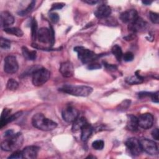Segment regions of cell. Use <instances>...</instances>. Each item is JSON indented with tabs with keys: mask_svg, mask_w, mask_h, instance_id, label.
Returning a JSON list of instances; mask_svg holds the SVG:
<instances>
[{
	"mask_svg": "<svg viewBox=\"0 0 159 159\" xmlns=\"http://www.w3.org/2000/svg\"><path fill=\"white\" fill-rule=\"evenodd\" d=\"M19 65L16 58L13 55L7 56L4 59V70L9 74H13L18 71Z\"/></svg>",
	"mask_w": 159,
	"mask_h": 159,
	"instance_id": "9c48e42d",
	"label": "cell"
},
{
	"mask_svg": "<svg viewBox=\"0 0 159 159\" xmlns=\"http://www.w3.org/2000/svg\"><path fill=\"white\" fill-rule=\"evenodd\" d=\"M148 27V24L142 18L139 17L134 22L129 24V30L133 32H140L145 31Z\"/></svg>",
	"mask_w": 159,
	"mask_h": 159,
	"instance_id": "8fae6325",
	"label": "cell"
},
{
	"mask_svg": "<svg viewBox=\"0 0 159 159\" xmlns=\"http://www.w3.org/2000/svg\"><path fill=\"white\" fill-rule=\"evenodd\" d=\"M139 17L138 13L135 9H129L122 12L120 15V19L124 23L130 24Z\"/></svg>",
	"mask_w": 159,
	"mask_h": 159,
	"instance_id": "4fadbf2b",
	"label": "cell"
},
{
	"mask_svg": "<svg viewBox=\"0 0 159 159\" xmlns=\"http://www.w3.org/2000/svg\"><path fill=\"white\" fill-rule=\"evenodd\" d=\"M134 55L131 52H127L124 54H123V56H122L123 60L127 62L132 61L134 60Z\"/></svg>",
	"mask_w": 159,
	"mask_h": 159,
	"instance_id": "d6a6232c",
	"label": "cell"
},
{
	"mask_svg": "<svg viewBox=\"0 0 159 159\" xmlns=\"http://www.w3.org/2000/svg\"><path fill=\"white\" fill-rule=\"evenodd\" d=\"M152 136L153 139H154L156 140H158L159 139V130L158 129L156 128L152 132Z\"/></svg>",
	"mask_w": 159,
	"mask_h": 159,
	"instance_id": "f35d334b",
	"label": "cell"
},
{
	"mask_svg": "<svg viewBox=\"0 0 159 159\" xmlns=\"http://www.w3.org/2000/svg\"><path fill=\"white\" fill-rule=\"evenodd\" d=\"M149 17L150 19V20L153 24H158L159 22V16L158 14L156 12H150L149 14Z\"/></svg>",
	"mask_w": 159,
	"mask_h": 159,
	"instance_id": "1f68e13d",
	"label": "cell"
},
{
	"mask_svg": "<svg viewBox=\"0 0 159 159\" xmlns=\"http://www.w3.org/2000/svg\"><path fill=\"white\" fill-rule=\"evenodd\" d=\"M14 18L13 16L8 11H2L1 13V27L7 28L13 24Z\"/></svg>",
	"mask_w": 159,
	"mask_h": 159,
	"instance_id": "e0dca14e",
	"label": "cell"
},
{
	"mask_svg": "<svg viewBox=\"0 0 159 159\" xmlns=\"http://www.w3.org/2000/svg\"><path fill=\"white\" fill-rule=\"evenodd\" d=\"M49 17H50V20L53 23H55V24L58 22L59 20V16L57 13H55V12H52V13L50 14Z\"/></svg>",
	"mask_w": 159,
	"mask_h": 159,
	"instance_id": "e575fe53",
	"label": "cell"
},
{
	"mask_svg": "<svg viewBox=\"0 0 159 159\" xmlns=\"http://www.w3.org/2000/svg\"><path fill=\"white\" fill-rule=\"evenodd\" d=\"M35 1H31V2L29 4L28 7H27L25 9L22 10V11H20V12H18L19 15L23 16H25L26 14H27L28 13H29V12L33 9V8H34V6H35Z\"/></svg>",
	"mask_w": 159,
	"mask_h": 159,
	"instance_id": "83f0119b",
	"label": "cell"
},
{
	"mask_svg": "<svg viewBox=\"0 0 159 159\" xmlns=\"http://www.w3.org/2000/svg\"><path fill=\"white\" fill-rule=\"evenodd\" d=\"M61 116L65 122H73L79 117V111L73 106H68L62 110Z\"/></svg>",
	"mask_w": 159,
	"mask_h": 159,
	"instance_id": "ba28073f",
	"label": "cell"
},
{
	"mask_svg": "<svg viewBox=\"0 0 159 159\" xmlns=\"http://www.w3.org/2000/svg\"><path fill=\"white\" fill-rule=\"evenodd\" d=\"M139 127L148 129L152 127L153 124V117L150 113H144L139 116L137 118Z\"/></svg>",
	"mask_w": 159,
	"mask_h": 159,
	"instance_id": "7c38bea8",
	"label": "cell"
},
{
	"mask_svg": "<svg viewBox=\"0 0 159 159\" xmlns=\"http://www.w3.org/2000/svg\"><path fill=\"white\" fill-rule=\"evenodd\" d=\"M65 6L64 3H61V2H57L55 3L52 5L50 11H53V10H57V9H61L63 6Z\"/></svg>",
	"mask_w": 159,
	"mask_h": 159,
	"instance_id": "8d00e7d4",
	"label": "cell"
},
{
	"mask_svg": "<svg viewBox=\"0 0 159 159\" xmlns=\"http://www.w3.org/2000/svg\"><path fill=\"white\" fill-rule=\"evenodd\" d=\"M19 87V83L15 80L11 78L7 83V88L10 91H15Z\"/></svg>",
	"mask_w": 159,
	"mask_h": 159,
	"instance_id": "4316f807",
	"label": "cell"
},
{
	"mask_svg": "<svg viewBox=\"0 0 159 159\" xmlns=\"http://www.w3.org/2000/svg\"><path fill=\"white\" fill-rule=\"evenodd\" d=\"M138 119L137 117L134 115H129L127 116V129L130 131L135 132L138 130Z\"/></svg>",
	"mask_w": 159,
	"mask_h": 159,
	"instance_id": "ac0fdd59",
	"label": "cell"
},
{
	"mask_svg": "<svg viewBox=\"0 0 159 159\" xmlns=\"http://www.w3.org/2000/svg\"><path fill=\"white\" fill-rule=\"evenodd\" d=\"M89 70H97L101 68V65L96 62H92L90 63L87 67Z\"/></svg>",
	"mask_w": 159,
	"mask_h": 159,
	"instance_id": "d590c367",
	"label": "cell"
},
{
	"mask_svg": "<svg viewBox=\"0 0 159 159\" xmlns=\"http://www.w3.org/2000/svg\"><path fill=\"white\" fill-rule=\"evenodd\" d=\"M140 142L142 150L148 154L151 155L158 154V146L154 141L147 139H142L140 140Z\"/></svg>",
	"mask_w": 159,
	"mask_h": 159,
	"instance_id": "30bf717a",
	"label": "cell"
},
{
	"mask_svg": "<svg viewBox=\"0 0 159 159\" xmlns=\"http://www.w3.org/2000/svg\"><path fill=\"white\" fill-rule=\"evenodd\" d=\"M22 52L24 57L27 60H34L36 58L37 53L35 50H29L26 47H22Z\"/></svg>",
	"mask_w": 159,
	"mask_h": 159,
	"instance_id": "44dd1931",
	"label": "cell"
},
{
	"mask_svg": "<svg viewBox=\"0 0 159 159\" xmlns=\"http://www.w3.org/2000/svg\"><path fill=\"white\" fill-rule=\"evenodd\" d=\"M152 101L155 103H158V91H157L155 93H151L150 96Z\"/></svg>",
	"mask_w": 159,
	"mask_h": 159,
	"instance_id": "74e56055",
	"label": "cell"
},
{
	"mask_svg": "<svg viewBox=\"0 0 159 159\" xmlns=\"http://www.w3.org/2000/svg\"><path fill=\"white\" fill-rule=\"evenodd\" d=\"M39 147L35 145H30L25 147L22 150L23 158L34 159L36 158L39 151Z\"/></svg>",
	"mask_w": 159,
	"mask_h": 159,
	"instance_id": "9a60e30c",
	"label": "cell"
},
{
	"mask_svg": "<svg viewBox=\"0 0 159 159\" xmlns=\"http://www.w3.org/2000/svg\"><path fill=\"white\" fill-rule=\"evenodd\" d=\"M8 158H12V159H19V158H23L22 151L16 150L14 153H12L10 156L8 157Z\"/></svg>",
	"mask_w": 159,
	"mask_h": 159,
	"instance_id": "836d02e7",
	"label": "cell"
},
{
	"mask_svg": "<svg viewBox=\"0 0 159 159\" xmlns=\"http://www.w3.org/2000/svg\"><path fill=\"white\" fill-rule=\"evenodd\" d=\"M24 137L22 133L17 132L6 137L1 143V148L2 150L11 152L17 150L22 145Z\"/></svg>",
	"mask_w": 159,
	"mask_h": 159,
	"instance_id": "6da1fadb",
	"label": "cell"
},
{
	"mask_svg": "<svg viewBox=\"0 0 159 159\" xmlns=\"http://www.w3.org/2000/svg\"><path fill=\"white\" fill-rule=\"evenodd\" d=\"M83 2H85V3H87L88 4H90V5H94L96 3H98V1H96V0H86V1H84Z\"/></svg>",
	"mask_w": 159,
	"mask_h": 159,
	"instance_id": "ab89813d",
	"label": "cell"
},
{
	"mask_svg": "<svg viewBox=\"0 0 159 159\" xmlns=\"http://www.w3.org/2000/svg\"><path fill=\"white\" fill-rule=\"evenodd\" d=\"M87 120L86 118L84 117H78L73 122V125H72V131L73 132H78L79 130H81V128L86 124Z\"/></svg>",
	"mask_w": 159,
	"mask_h": 159,
	"instance_id": "ffe728a7",
	"label": "cell"
},
{
	"mask_svg": "<svg viewBox=\"0 0 159 159\" xmlns=\"http://www.w3.org/2000/svg\"><path fill=\"white\" fill-rule=\"evenodd\" d=\"M111 8L109 6L102 4L96 9L94 14L97 18L104 19L109 17L111 14Z\"/></svg>",
	"mask_w": 159,
	"mask_h": 159,
	"instance_id": "2e32d148",
	"label": "cell"
},
{
	"mask_svg": "<svg viewBox=\"0 0 159 159\" xmlns=\"http://www.w3.org/2000/svg\"><path fill=\"white\" fill-rule=\"evenodd\" d=\"M125 145L129 152L134 156L139 155L143 151L140 140L134 137L128 139L125 142Z\"/></svg>",
	"mask_w": 159,
	"mask_h": 159,
	"instance_id": "52a82bcc",
	"label": "cell"
},
{
	"mask_svg": "<svg viewBox=\"0 0 159 159\" xmlns=\"http://www.w3.org/2000/svg\"><path fill=\"white\" fill-rule=\"evenodd\" d=\"M61 92L75 96L86 97L90 95L93 92V88L88 86L83 85H71L65 84L59 88Z\"/></svg>",
	"mask_w": 159,
	"mask_h": 159,
	"instance_id": "3957f363",
	"label": "cell"
},
{
	"mask_svg": "<svg viewBox=\"0 0 159 159\" xmlns=\"http://www.w3.org/2000/svg\"><path fill=\"white\" fill-rule=\"evenodd\" d=\"M125 81L129 84H137L142 83L143 81V78L140 75L136 74L134 76L127 78L125 80Z\"/></svg>",
	"mask_w": 159,
	"mask_h": 159,
	"instance_id": "7402d4cb",
	"label": "cell"
},
{
	"mask_svg": "<svg viewBox=\"0 0 159 159\" xmlns=\"http://www.w3.org/2000/svg\"><path fill=\"white\" fill-rule=\"evenodd\" d=\"M50 72L46 68L39 67L32 74V83L35 86H40L45 84L50 78Z\"/></svg>",
	"mask_w": 159,
	"mask_h": 159,
	"instance_id": "5b68a950",
	"label": "cell"
},
{
	"mask_svg": "<svg viewBox=\"0 0 159 159\" xmlns=\"http://www.w3.org/2000/svg\"><path fill=\"white\" fill-rule=\"evenodd\" d=\"M152 2V1H142V3H143V4H145V5H149V4H150Z\"/></svg>",
	"mask_w": 159,
	"mask_h": 159,
	"instance_id": "b9f144b4",
	"label": "cell"
},
{
	"mask_svg": "<svg viewBox=\"0 0 159 159\" xmlns=\"http://www.w3.org/2000/svg\"><path fill=\"white\" fill-rule=\"evenodd\" d=\"M105 66H106V67L107 69H109V70H116V69L117 68V67H116L115 65H113L107 64V65H105Z\"/></svg>",
	"mask_w": 159,
	"mask_h": 159,
	"instance_id": "60d3db41",
	"label": "cell"
},
{
	"mask_svg": "<svg viewBox=\"0 0 159 159\" xmlns=\"http://www.w3.org/2000/svg\"><path fill=\"white\" fill-rule=\"evenodd\" d=\"M93 133L92 126L86 123L81 129V139L83 142H86Z\"/></svg>",
	"mask_w": 159,
	"mask_h": 159,
	"instance_id": "d6986e66",
	"label": "cell"
},
{
	"mask_svg": "<svg viewBox=\"0 0 159 159\" xmlns=\"http://www.w3.org/2000/svg\"><path fill=\"white\" fill-rule=\"evenodd\" d=\"M38 25L36 19L34 18L32 19L31 22V36L32 39L33 40H35L37 38V33H38Z\"/></svg>",
	"mask_w": 159,
	"mask_h": 159,
	"instance_id": "d4e9b609",
	"label": "cell"
},
{
	"mask_svg": "<svg viewBox=\"0 0 159 159\" xmlns=\"http://www.w3.org/2000/svg\"><path fill=\"white\" fill-rule=\"evenodd\" d=\"M59 71L63 76L70 78L74 74V67L71 62L66 61L61 63Z\"/></svg>",
	"mask_w": 159,
	"mask_h": 159,
	"instance_id": "5bb4252c",
	"label": "cell"
},
{
	"mask_svg": "<svg viewBox=\"0 0 159 159\" xmlns=\"http://www.w3.org/2000/svg\"><path fill=\"white\" fill-rule=\"evenodd\" d=\"M53 28L42 27L39 29L37 33V39L40 42L43 43H50L53 45L54 43V32Z\"/></svg>",
	"mask_w": 159,
	"mask_h": 159,
	"instance_id": "8992f818",
	"label": "cell"
},
{
	"mask_svg": "<svg viewBox=\"0 0 159 159\" xmlns=\"http://www.w3.org/2000/svg\"><path fill=\"white\" fill-rule=\"evenodd\" d=\"M104 146V143L102 140H95L94 142H93L92 143V147L94 149L96 150H101L103 149Z\"/></svg>",
	"mask_w": 159,
	"mask_h": 159,
	"instance_id": "f1b7e54d",
	"label": "cell"
},
{
	"mask_svg": "<svg viewBox=\"0 0 159 159\" xmlns=\"http://www.w3.org/2000/svg\"><path fill=\"white\" fill-rule=\"evenodd\" d=\"M74 51L77 53L79 60L84 64L94 62L99 57L92 50L81 46L75 47Z\"/></svg>",
	"mask_w": 159,
	"mask_h": 159,
	"instance_id": "277c9868",
	"label": "cell"
},
{
	"mask_svg": "<svg viewBox=\"0 0 159 159\" xmlns=\"http://www.w3.org/2000/svg\"><path fill=\"white\" fill-rule=\"evenodd\" d=\"M11 112V110L9 109H4L1 116V121H0V126L1 128H2L4 126V122L6 120V119L10 116V113Z\"/></svg>",
	"mask_w": 159,
	"mask_h": 159,
	"instance_id": "484cf974",
	"label": "cell"
},
{
	"mask_svg": "<svg viewBox=\"0 0 159 159\" xmlns=\"http://www.w3.org/2000/svg\"><path fill=\"white\" fill-rule=\"evenodd\" d=\"M4 31L6 33L16 35L17 37H22L24 34L22 30L17 27H7L4 29Z\"/></svg>",
	"mask_w": 159,
	"mask_h": 159,
	"instance_id": "603a6c76",
	"label": "cell"
},
{
	"mask_svg": "<svg viewBox=\"0 0 159 159\" xmlns=\"http://www.w3.org/2000/svg\"><path fill=\"white\" fill-rule=\"evenodd\" d=\"M11 47V42L6 39L1 38V48L7 50Z\"/></svg>",
	"mask_w": 159,
	"mask_h": 159,
	"instance_id": "4dcf8cb0",
	"label": "cell"
},
{
	"mask_svg": "<svg viewBox=\"0 0 159 159\" xmlns=\"http://www.w3.org/2000/svg\"><path fill=\"white\" fill-rule=\"evenodd\" d=\"M22 111H19V112H16V113H15V114H14L10 116L6 119V120L5 121V122H4V125H6L7 123L11 122H12L13 120L17 119L19 117H20V116L22 115Z\"/></svg>",
	"mask_w": 159,
	"mask_h": 159,
	"instance_id": "f546056e",
	"label": "cell"
},
{
	"mask_svg": "<svg viewBox=\"0 0 159 159\" xmlns=\"http://www.w3.org/2000/svg\"><path fill=\"white\" fill-rule=\"evenodd\" d=\"M32 124L34 127L43 131L52 130L57 126V124L55 122L47 118L41 113L36 114L33 116Z\"/></svg>",
	"mask_w": 159,
	"mask_h": 159,
	"instance_id": "7a4b0ae2",
	"label": "cell"
},
{
	"mask_svg": "<svg viewBox=\"0 0 159 159\" xmlns=\"http://www.w3.org/2000/svg\"><path fill=\"white\" fill-rule=\"evenodd\" d=\"M111 52H112V54L115 56V57L117 60V61H120L122 60V56H123V53H122V48L119 45H114L111 49Z\"/></svg>",
	"mask_w": 159,
	"mask_h": 159,
	"instance_id": "cb8c5ba5",
	"label": "cell"
}]
</instances>
